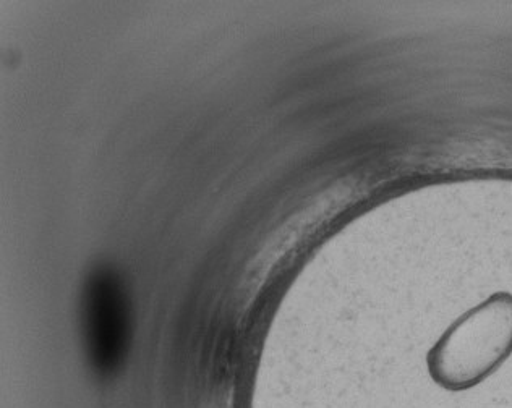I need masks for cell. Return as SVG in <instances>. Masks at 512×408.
<instances>
[{
	"instance_id": "cell-1",
	"label": "cell",
	"mask_w": 512,
	"mask_h": 408,
	"mask_svg": "<svg viewBox=\"0 0 512 408\" xmlns=\"http://www.w3.org/2000/svg\"><path fill=\"white\" fill-rule=\"evenodd\" d=\"M83 334L94 370L103 374L119 370L130 340V306L124 284L111 269H99L86 282Z\"/></svg>"
}]
</instances>
